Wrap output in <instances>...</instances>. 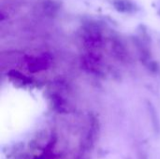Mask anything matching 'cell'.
Segmentation results:
<instances>
[{
    "mask_svg": "<svg viewBox=\"0 0 160 159\" xmlns=\"http://www.w3.org/2000/svg\"><path fill=\"white\" fill-rule=\"evenodd\" d=\"M53 147L47 146L45 149H43L42 153L39 156H37L34 159H55V155L52 152Z\"/></svg>",
    "mask_w": 160,
    "mask_h": 159,
    "instance_id": "6da1fadb",
    "label": "cell"
},
{
    "mask_svg": "<svg viewBox=\"0 0 160 159\" xmlns=\"http://www.w3.org/2000/svg\"><path fill=\"white\" fill-rule=\"evenodd\" d=\"M75 159H89L88 157H86L85 156H83V155H82V156H79V157H77Z\"/></svg>",
    "mask_w": 160,
    "mask_h": 159,
    "instance_id": "7a4b0ae2",
    "label": "cell"
},
{
    "mask_svg": "<svg viewBox=\"0 0 160 159\" xmlns=\"http://www.w3.org/2000/svg\"><path fill=\"white\" fill-rule=\"evenodd\" d=\"M126 159H131V158H130V157H127V158H126Z\"/></svg>",
    "mask_w": 160,
    "mask_h": 159,
    "instance_id": "3957f363",
    "label": "cell"
}]
</instances>
